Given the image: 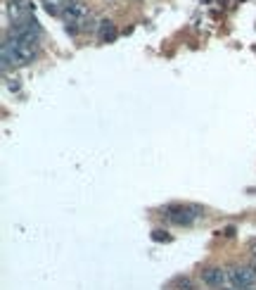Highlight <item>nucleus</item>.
<instances>
[{
	"label": "nucleus",
	"instance_id": "1",
	"mask_svg": "<svg viewBox=\"0 0 256 290\" xmlns=\"http://www.w3.org/2000/svg\"><path fill=\"white\" fill-rule=\"evenodd\" d=\"M164 212L178 226H190V224H194L202 216V207H197V205H190V207H178L176 205V207H166Z\"/></svg>",
	"mask_w": 256,
	"mask_h": 290
},
{
	"label": "nucleus",
	"instance_id": "2",
	"mask_svg": "<svg viewBox=\"0 0 256 290\" xmlns=\"http://www.w3.org/2000/svg\"><path fill=\"white\" fill-rule=\"evenodd\" d=\"M62 14H64V19H67V24H83V21H88L90 10H88V5L74 0V3H67Z\"/></svg>",
	"mask_w": 256,
	"mask_h": 290
},
{
	"label": "nucleus",
	"instance_id": "3",
	"mask_svg": "<svg viewBox=\"0 0 256 290\" xmlns=\"http://www.w3.org/2000/svg\"><path fill=\"white\" fill-rule=\"evenodd\" d=\"M228 278L233 281V288H249L256 283V276L251 274V269H242V267H230Z\"/></svg>",
	"mask_w": 256,
	"mask_h": 290
},
{
	"label": "nucleus",
	"instance_id": "4",
	"mask_svg": "<svg viewBox=\"0 0 256 290\" xmlns=\"http://www.w3.org/2000/svg\"><path fill=\"white\" fill-rule=\"evenodd\" d=\"M202 281L207 285H211V288H225V281H228V274L223 269H218V267H209V269L202 271Z\"/></svg>",
	"mask_w": 256,
	"mask_h": 290
},
{
	"label": "nucleus",
	"instance_id": "5",
	"mask_svg": "<svg viewBox=\"0 0 256 290\" xmlns=\"http://www.w3.org/2000/svg\"><path fill=\"white\" fill-rule=\"evenodd\" d=\"M7 14L12 17L14 21H21V19H29L34 14V3H21V5H7Z\"/></svg>",
	"mask_w": 256,
	"mask_h": 290
},
{
	"label": "nucleus",
	"instance_id": "6",
	"mask_svg": "<svg viewBox=\"0 0 256 290\" xmlns=\"http://www.w3.org/2000/svg\"><path fill=\"white\" fill-rule=\"evenodd\" d=\"M97 36H100V41L102 43H111L117 38V27H114V21L109 19H102L100 21V27H97Z\"/></svg>",
	"mask_w": 256,
	"mask_h": 290
},
{
	"label": "nucleus",
	"instance_id": "7",
	"mask_svg": "<svg viewBox=\"0 0 256 290\" xmlns=\"http://www.w3.org/2000/svg\"><path fill=\"white\" fill-rule=\"evenodd\" d=\"M41 5L45 7V12L48 14H62V10L67 7V0H41Z\"/></svg>",
	"mask_w": 256,
	"mask_h": 290
},
{
	"label": "nucleus",
	"instance_id": "8",
	"mask_svg": "<svg viewBox=\"0 0 256 290\" xmlns=\"http://www.w3.org/2000/svg\"><path fill=\"white\" fill-rule=\"evenodd\" d=\"M152 240H157V243H161V240L168 243V240H171V235H168L166 231H159V228H157V231H152Z\"/></svg>",
	"mask_w": 256,
	"mask_h": 290
},
{
	"label": "nucleus",
	"instance_id": "9",
	"mask_svg": "<svg viewBox=\"0 0 256 290\" xmlns=\"http://www.w3.org/2000/svg\"><path fill=\"white\" fill-rule=\"evenodd\" d=\"M176 285H178L180 290H190V288H192V281L185 276V278H178V281H176Z\"/></svg>",
	"mask_w": 256,
	"mask_h": 290
},
{
	"label": "nucleus",
	"instance_id": "10",
	"mask_svg": "<svg viewBox=\"0 0 256 290\" xmlns=\"http://www.w3.org/2000/svg\"><path fill=\"white\" fill-rule=\"evenodd\" d=\"M64 29H67V34H71V36H76V34H78L76 24H67V27H64Z\"/></svg>",
	"mask_w": 256,
	"mask_h": 290
},
{
	"label": "nucleus",
	"instance_id": "11",
	"mask_svg": "<svg viewBox=\"0 0 256 290\" xmlns=\"http://www.w3.org/2000/svg\"><path fill=\"white\" fill-rule=\"evenodd\" d=\"M7 5H21V3H29V0H5Z\"/></svg>",
	"mask_w": 256,
	"mask_h": 290
},
{
	"label": "nucleus",
	"instance_id": "12",
	"mask_svg": "<svg viewBox=\"0 0 256 290\" xmlns=\"http://www.w3.org/2000/svg\"><path fill=\"white\" fill-rule=\"evenodd\" d=\"M251 252H254V257H256V243H254V245H251Z\"/></svg>",
	"mask_w": 256,
	"mask_h": 290
},
{
	"label": "nucleus",
	"instance_id": "13",
	"mask_svg": "<svg viewBox=\"0 0 256 290\" xmlns=\"http://www.w3.org/2000/svg\"><path fill=\"white\" fill-rule=\"evenodd\" d=\"M221 290H237V288H221Z\"/></svg>",
	"mask_w": 256,
	"mask_h": 290
},
{
	"label": "nucleus",
	"instance_id": "14",
	"mask_svg": "<svg viewBox=\"0 0 256 290\" xmlns=\"http://www.w3.org/2000/svg\"><path fill=\"white\" fill-rule=\"evenodd\" d=\"M190 290H197V288H190Z\"/></svg>",
	"mask_w": 256,
	"mask_h": 290
}]
</instances>
